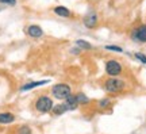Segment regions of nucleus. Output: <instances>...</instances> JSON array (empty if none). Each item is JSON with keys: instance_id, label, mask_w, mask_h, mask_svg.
<instances>
[{"instance_id": "obj_1", "label": "nucleus", "mask_w": 146, "mask_h": 134, "mask_svg": "<svg viewBox=\"0 0 146 134\" xmlns=\"http://www.w3.org/2000/svg\"><path fill=\"white\" fill-rule=\"evenodd\" d=\"M52 95L56 99H60V100H65L66 98H69L72 95V89L68 84H64V83H60V84H56L53 85L52 88Z\"/></svg>"}, {"instance_id": "obj_2", "label": "nucleus", "mask_w": 146, "mask_h": 134, "mask_svg": "<svg viewBox=\"0 0 146 134\" xmlns=\"http://www.w3.org/2000/svg\"><path fill=\"white\" fill-rule=\"evenodd\" d=\"M54 107L53 100L49 96H39L35 102V108L39 113H50Z\"/></svg>"}, {"instance_id": "obj_3", "label": "nucleus", "mask_w": 146, "mask_h": 134, "mask_svg": "<svg viewBox=\"0 0 146 134\" xmlns=\"http://www.w3.org/2000/svg\"><path fill=\"white\" fill-rule=\"evenodd\" d=\"M125 81L123 80H119V79L111 77L108 79L107 81L104 83V87L108 92H120L123 88H125Z\"/></svg>"}, {"instance_id": "obj_4", "label": "nucleus", "mask_w": 146, "mask_h": 134, "mask_svg": "<svg viewBox=\"0 0 146 134\" xmlns=\"http://www.w3.org/2000/svg\"><path fill=\"white\" fill-rule=\"evenodd\" d=\"M106 72H107V75H110V76L116 77V76H119L120 73H122V65H120L116 60H110V61H107V64H106Z\"/></svg>"}, {"instance_id": "obj_5", "label": "nucleus", "mask_w": 146, "mask_h": 134, "mask_svg": "<svg viewBox=\"0 0 146 134\" xmlns=\"http://www.w3.org/2000/svg\"><path fill=\"white\" fill-rule=\"evenodd\" d=\"M133 38L134 41L146 42V25H142L138 29H135V31L133 33Z\"/></svg>"}, {"instance_id": "obj_6", "label": "nucleus", "mask_w": 146, "mask_h": 134, "mask_svg": "<svg viewBox=\"0 0 146 134\" xmlns=\"http://www.w3.org/2000/svg\"><path fill=\"white\" fill-rule=\"evenodd\" d=\"M27 34H29L30 37H33V38H39V37H42L43 31H42V29L39 26L31 25V26L27 27Z\"/></svg>"}, {"instance_id": "obj_7", "label": "nucleus", "mask_w": 146, "mask_h": 134, "mask_svg": "<svg viewBox=\"0 0 146 134\" xmlns=\"http://www.w3.org/2000/svg\"><path fill=\"white\" fill-rule=\"evenodd\" d=\"M65 106L68 110H76L78 107V102H77V98H76V95H70L69 98L65 99Z\"/></svg>"}, {"instance_id": "obj_8", "label": "nucleus", "mask_w": 146, "mask_h": 134, "mask_svg": "<svg viewBox=\"0 0 146 134\" xmlns=\"http://www.w3.org/2000/svg\"><path fill=\"white\" fill-rule=\"evenodd\" d=\"M96 23H98V15H96V14H89L88 16L84 18V25L87 27H89V29L95 27Z\"/></svg>"}, {"instance_id": "obj_9", "label": "nucleus", "mask_w": 146, "mask_h": 134, "mask_svg": "<svg viewBox=\"0 0 146 134\" xmlns=\"http://www.w3.org/2000/svg\"><path fill=\"white\" fill-rule=\"evenodd\" d=\"M49 80H39V81H31V83H27L25 84L23 87L21 88L22 91H27V89H33V88H36V87H41V85H45L47 84Z\"/></svg>"}, {"instance_id": "obj_10", "label": "nucleus", "mask_w": 146, "mask_h": 134, "mask_svg": "<svg viewBox=\"0 0 146 134\" xmlns=\"http://www.w3.org/2000/svg\"><path fill=\"white\" fill-rule=\"evenodd\" d=\"M15 121L14 114L11 113H0V123H12Z\"/></svg>"}, {"instance_id": "obj_11", "label": "nucleus", "mask_w": 146, "mask_h": 134, "mask_svg": "<svg viewBox=\"0 0 146 134\" xmlns=\"http://www.w3.org/2000/svg\"><path fill=\"white\" fill-rule=\"evenodd\" d=\"M54 12H56L58 16H62V18H68V16H70V11H69L66 7H62V5L56 7V8H54Z\"/></svg>"}, {"instance_id": "obj_12", "label": "nucleus", "mask_w": 146, "mask_h": 134, "mask_svg": "<svg viewBox=\"0 0 146 134\" xmlns=\"http://www.w3.org/2000/svg\"><path fill=\"white\" fill-rule=\"evenodd\" d=\"M52 111H53L54 115H61V114H64L65 111H68V108H66V106L62 103V104H57V106H54Z\"/></svg>"}, {"instance_id": "obj_13", "label": "nucleus", "mask_w": 146, "mask_h": 134, "mask_svg": "<svg viewBox=\"0 0 146 134\" xmlns=\"http://www.w3.org/2000/svg\"><path fill=\"white\" fill-rule=\"evenodd\" d=\"M76 45H77L78 47H81V49H84V50H91V43H88V42L85 41H81V39H77L76 41Z\"/></svg>"}, {"instance_id": "obj_14", "label": "nucleus", "mask_w": 146, "mask_h": 134, "mask_svg": "<svg viewBox=\"0 0 146 134\" xmlns=\"http://www.w3.org/2000/svg\"><path fill=\"white\" fill-rule=\"evenodd\" d=\"M76 98H77V102H78V104H87L89 102L88 100V98L84 95V93H81V92H78L77 95H76Z\"/></svg>"}, {"instance_id": "obj_15", "label": "nucleus", "mask_w": 146, "mask_h": 134, "mask_svg": "<svg viewBox=\"0 0 146 134\" xmlns=\"http://www.w3.org/2000/svg\"><path fill=\"white\" fill-rule=\"evenodd\" d=\"M18 133L19 134H31V129H30L29 126H22Z\"/></svg>"}, {"instance_id": "obj_16", "label": "nucleus", "mask_w": 146, "mask_h": 134, "mask_svg": "<svg viewBox=\"0 0 146 134\" xmlns=\"http://www.w3.org/2000/svg\"><path fill=\"white\" fill-rule=\"evenodd\" d=\"M106 49L107 50H111V52H123L122 50V47H119V46H112V45H108V46H106Z\"/></svg>"}, {"instance_id": "obj_17", "label": "nucleus", "mask_w": 146, "mask_h": 134, "mask_svg": "<svg viewBox=\"0 0 146 134\" xmlns=\"http://www.w3.org/2000/svg\"><path fill=\"white\" fill-rule=\"evenodd\" d=\"M135 58H137V60H139L141 62H143V64H146V56H145V54H142V53H137Z\"/></svg>"}, {"instance_id": "obj_18", "label": "nucleus", "mask_w": 146, "mask_h": 134, "mask_svg": "<svg viewBox=\"0 0 146 134\" xmlns=\"http://www.w3.org/2000/svg\"><path fill=\"white\" fill-rule=\"evenodd\" d=\"M1 4H8V5H15L16 0H0Z\"/></svg>"}, {"instance_id": "obj_19", "label": "nucleus", "mask_w": 146, "mask_h": 134, "mask_svg": "<svg viewBox=\"0 0 146 134\" xmlns=\"http://www.w3.org/2000/svg\"><path fill=\"white\" fill-rule=\"evenodd\" d=\"M108 104H110V100H108V99H103V100H100V102H99V107H102V108H103V107H107Z\"/></svg>"}]
</instances>
